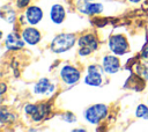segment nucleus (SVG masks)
Masks as SVG:
<instances>
[{"mask_svg":"<svg viewBox=\"0 0 148 132\" xmlns=\"http://www.w3.org/2000/svg\"><path fill=\"white\" fill-rule=\"evenodd\" d=\"M76 43H77V39H76L75 34L60 32L52 38V41L50 43V50H51V52H53L56 54H60V53L69 51Z\"/></svg>","mask_w":148,"mask_h":132,"instance_id":"1","label":"nucleus"},{"mask_svg":"<svg viewBox=\"0 0 148 132\" xmlns=\"http://www.w3.org/2000/svg\"><path fill=\"white\" fill-rule=\"evenodd\" d=\"M108 112H109L108 105L102 103H96L88 107L83 111V118L87 123L91 125H97L108 116Z\"/></svg>","mask_w":148,"mask_h":132,"instance_id":"2","label":"nucleus"},{"mask_svg":"<svg viewBox=\"0 0 148 132\" xmlns=\"http://www.w3.org/2000/svg\"><path fill=\"white\" fill-rule=\"evenodd\" d=\"M108 47L111 53L121 57L128 53L130 51V43L125 35L123 34H113L108 39Z\"/></svg>","mask_w":148,"mask_h":132,"instance_id":"3","label":"nucleus"},{"mask_svg":"<svg viewBox=\"0 0 148 132\" xmlns=\"http://www.w3.org/2000/svg\"><path fill=\"white\" fill-rule=\"evenodd\" d=\"M77 45H79V56L81 57H88L94 51L98 49V39L95 34L88 32L84 35H81L77 38Z\"/></svg>","mask_w":148,"mask_h":132,"instance_id":"4","label":"nucleus"},{"mask_svg":"<svg viewBox=\"0 0 148 132\" xmlns=\"http://www.w3.org/2000/svg\"><path fill=\"white\" fill-rule=\"evenodd\" d=\"M103 67L102 65H95L91 64L87 68V74L83 79L84 83L90 87H99L103 83Z\"/></svg>","mask_w":148,"mask_h":132,"instance_id":"5","label":"nucleus"},{"mask_svg":"<svg viewBox=\"0 0 148 132\" xmlns=\"http://www.w3.org/2000/svg\"><path fill=\"white\" fill-rule=\"evenodd\" d=\"M59 76L61 81L67 86L76 85L81 79V72L73 65H64L59 71Z\"/></svg>","mask_w":148,"mask_h":132,"instance_id":"6","label":"nucleus"},{"mask_svg":"<svg viewBox=\"0 0 148 132\" xmlns=\"http://www.w3.org/2000/svg\"><path fill=\"white\" fill-rule=\"evenodd\" d=\"M24 17L28 25H37L43 20L44 13L43 9L37 5H29L24 9Z\"/></svg>","mask_w":148,"mask_h":132,"instance_id":"7","label":"nucleus"},{"mask_svg":"<svg viewBox=\"0 0 148 132\" xmlns=\"http://www.w3.org/2000/svg\"><path fill=\"white\" fill-rule=\"evenodd\" d=\"M102 67H103V71L106 73V74H116L120 71V60L118 58V56L111 53V54H105L103 56L102 58Z\"/></svg>","mask_w":148,"mask_h":132,"instance_id":"8","label":"nucleus"},{"mask_svg":"<svg viewBox=\"0 0 148 132\" xmlns=\"http://www.w3.org/2000/svg\"><path fill=\"white\" fill-rule=\"evenodd\" d=\"M77 12L82 15H87V16H92V15H97L101 14L104 9L103 5L99 2H95V1H82L77 5L76 7Z\"/></svg>","mask_w":148,"mask_h":132,"instance_id":"9","label":"nucleus"},{"mask_svg":"<svg viewBox=\"0 0 148 132\" xmlns=\"http://www.w3.org/2000/svg\"><path fill=\"white\" fill-rule=\"evenodd\" d=\"M21 36H22L23 41L25 42V44H28L30 46L37 45L42 39V34L37 28H35V25L24 27L21 31Z\"/></svg>","mask_w":148,"mask_h":132,"instance_id":"10","label":"nucleus"},{"mask_svg":"<svg viewBox=\"0 0 148 132\" xmlns=\"http://www.w3.org/2000/svg\"><path fill=\"white\" fill-rule=\"evenodd\" d=\"M25 45V42L23 41L22 36L18 35L16 31L9 32L5 38V46L8 51H18L23 49Z\"/></svg>","mask_w":148,"mask_h":132,"instance_id":"11","label":"nucleus"},{"mask_svg":"<svg viewBox=\"0 0 148 132\" xmlns=\"http://www.w3.org/2000/svg\"><path fill=\"white\" fill-rule=\"evenodd\" d=\"M56 90V85L50 81L47 78L39 79L34 86V94L35 95H51Z\"/></svg>","mask_w":148,"mask_h":132,"instance_id":"12","label":"nucleus"},{"mask_svg":"<svg viewBox=\"0 0 148 132\" xmlns=\"http://www.w3.org/2000/svg\"><path fill=\"white\" fill-rule=\"evenodd\" d=\"M50 20L53 24L60 25L66 20V9L61 3H54L50 9Z\"/></svg>","mask_w":148,"mask_h":132,"instance_id":"13","label":"nucleus"},{"mask_svg":"<svg viewBox=\"0 0 148 132\" xmlns=\"http://www.w3.org/2000/svg\"><path fill=\"white\" fill-rule=\"evenodd\" d=\"M145 79H142L140 75H138L135 72L132 73L128 79L126 80L125 85H124V88H127V89H133V90H136V91H141L143 90L145 88Z\"/></svg>","mask_w":148,"mask_h":132,"instance_id":"14","label":"nucleus"},{"mask_svg":"<svg viewBox=\"0 0 148 132\" xmlns=\"http://www.w3.org/2000/svg\"><path fill=\"white\" fill-rule=\"evenodd\" d=\"M50 110H51V107H50L49 103H46V102L39 103V104H38V110H37V112L31 117V120L35 122V123L42 122V120L45 119V117L49 115Z\"/></svg>","mask_w":148,"mask_h":132,"instance_id":"15","label":"nucleus"},{"mask_svg":"<svg viewBox=\"0 0 148 132\" xmlns=\"http://www.w3.org/2000/svg\"><path fill=\"white\" fill-rule=\"evenodd\" d=\"M1 17L6 20L9 24H14L16 21V13L10 7V5H6L1 7Z\"/></svg>","mask_w":148,"mask_h":132,"instance_id":"16","label":"nucleus"},{"mask_svg":"<svg viewBox=\"0 0 148 132\" xmlns=\"http://www.w3.org/2000/svg\"><path fill=\"white\" fill-rule=\"evenodd\" d=\"M134 71L138 75H140L142 79L148 81V65L143 63H135L134 64Z\"/></svg>","mask_w":148,"mask_h":132,"instance_id":"17","label":"nucleus"},{"mask_svg":"<svg viewBox=\"0 0 148 132\" xmlns=\"http://www.w3.org/2000/svg\"><path fill=\"white\" fill-rule=\"evenodd\" d=\"M14 119H15V116L13 113H10L9 110L6 107L2 105L1 109H0V122H1V124L7 123V122H12Z\"/></svg>","mask_w":148,"mask_h":132,"instance_id":"18","label":"nucleus"},{"mask_svg":"<svg viewBox=\"0 0 148 132\" xmlns=\"http://www.w3.org/2000/svg\"><path fill=\"white\" fill-rule=\"evenodd\" d=\"M135 117L148 120V105L140 103L135 109Z\"/></svg>","mask_w":148,"mask_h":132,"instance_id":"19","label":"nucleus"},{"mask_svg":"<svg viewBox=\"0 0 148 132\" xmlns=\"http://www.w3.org/2000/svg\"><path fill=\"white\" fill-rule=\"evenodd\" d=\"M37 110H38V104L28 103V104L24 105V112H25V115H28L30 117H32L37 112Z\"/></svg>","mask_w":148,"mask_h":132,"instance_id":"20","label":"nucleus"},{"mask_svg":"<svg viewBox=\"0 0 148 132\" xmlns=\"http://www.w3.org/2000/svg\"><path fill=\"white\" fill-rule=\"evenodd\" d=\"M61 119L64 120V122H66V123H75L76 120H77V118H76V116L73 113V112H69V111H67V112H64L62 115H61Z\"/></svg>","mask_w":148,"mask_h":132,"instance_id":"21","label":"nucleus"},{"mask_svg":"<svg viewBox=\"0 0 148 132\" xmlns=\"http://www.w3.org/2000/svg\"><path fill=\"white\" fill-rule=\"evenodd\" d=\"M31 0H16V7L18 9H25L30 5Z\"/></svg>","mask_w":148,"mask_h":132,"instance_id":"22","label":"nucleus"},{"mask_svg":"<svg viewBox=\"0 0 148 132\" xmlns=\"http://www.w3.org/2000/svg\"><path fill=\"white\" fill-rule=\"evenodd\" d=\"M140 57L145 60H148V44L145 45V47L141 50V53H140Z\"/></svg>","mask_w":148,"mask_h":132,"instance_id":"23","label":"nucleus"},{"mask_svg":"<svg viewBox=\"0 0 148 132\" xmlns=\"http://www.w3.org/2000/svg\"><path fill=\"white\" fill-rule=\"evenodd\" d=\"M6 90H7V86H6V83L5 82H1V90H0V94H1V96L6 93Z\"/></svg>","mask_w":148,"mask_h":132,"instance_id":"24","label":"nucleus"},{"mask_svg":"<svg viewBox=\"0 0 148 132\" xmlns=\"http://www.w3.org/2000/svg\"><path fill=\"white\" fill-rule=\"evenodd\" d=\"M73 131L74 132H84L86 129H83V127H81V129H73Z\"/></svg>","mask_w":148,"mask_h":132,"instance_id":"25","label":"nucleus"},{"mask_svg":"<svg viewBox=\"0 0 148 132\" xmlns=\"http://www.w3.org/2000/svg\"><path fill=\"white\" fill-rule=\"evenodd\" d=\"M127 1H130L131 3H139V2H141V0H127Z\"/></svg>","mask_w":148,"mask_h":132,"instance_id":"26","label":"nucleus"},{"mask_svg":"<svg viewBox=\"0 0 148 132\" xmlns=\"http://www.w3.org/2000/svg\"><path fill=\"white\" fill-rule=\"evenodd\" d=\"M81 1H95V0H81Z\"/></svg>","mask_w":148,"mask_h":132,"instance_id":"27","label":"nucleus"},{"mask_svg":"<svg viewBox=\"0 0 148 132\" xmlns=\"http://www.w3.org/2000/svg\"><path fill=\"white\" fill-rule=\"evenodd\" d=\"M147 36H148V27H147Z\"/></svg>","mask_w":148,"mask_h":132,"instance_id":"28","label":"nucleus"},{"mask_svg":"<svg viewBox=\"0 0 148 132\" xmlns=\"http://www.w3.org/2000/svg\"><path fill=\"white\" fill-rule=\"evenodd\" d=\"M147 104H148V97H147Z\"/></svg>","mask_w":148,"mask_h":132,"instance_id":"29","label":"nucleus"}]
</instances>
